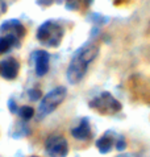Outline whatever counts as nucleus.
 Listing matches in <instances>:
<instances>
[{
	"mask_svg": "<svg viewBox=\"0 0 150 157\" xmlns=\"http://www.w3.org/2000/svg\"><path fill=\"white\" fill-rule=\"evenodd\" d=\"M118 135H116L113 131H107L104 135H101L99 137V140L96 141V148L100 153H109L113 148H116Z\"/></svg>",
	"mask_w": 150,
	"mask_h": 157,
	"instance_id": "nucleus-7",
	"label": "nucleus"
},
{
	"mask_svg": "<svg viewBox=\"0 0 150 157\" xmlns=\"http://www.w3.org/2000/svg\"><path fill=\"white\" fill-rule=\"evenodd\" d=\"M90 108L100 115H116L122 110V104L108 91H103L90 100Z\"/></svg>",
	"mask_w": 150,
	"mask_h": 157,
	"instance_id": "nucleus-2",
	"label": "nucleus"
},
{
	"mask_svg": "<svg viewBox=\"0 0 150 157\" xmlns=\"http://www.w3.org/2000/svg\"><path fill=\"white\" fill-rule=\"evenodd\" d=\"M71 135L74 136V139L81 141H87L90 140L92 136V131H91V125L90 121H88L87 117H83L77 127L71 129Z\"/></svg>",
	"mask_w": 150,
	"mask_h": 157,
	"instance_id": "nucleus-10",
	"label": "nucleus"
},
{
	"mask_svg": "<svg viewBox=\"0 0 150 157\" xmlns=\"http://www.w3.org/2000/svg\"><path fill=\"white\" fill-rule=\"evenodd\" d=\"M99 54V48L95 44H86L75 52L67 67V81L73 85H78L88 70V66Z\"/></svg>",
	"mask_w": 150,
	"mask_h": 157,
	"instance_id": "nucleus-1",
	"label": "nucleus"
},
{
	"mask_svg": "<svg viewBox=\"0 0 150 157\" xmlns=\"http://www.w3.org/2000/svg\"><path fill=\"white\" fill-rule=\"evenodd\" d=\"M0 32H2L3 36H8V37L13 38L16 42H19L21 38L24 37L25 28L23 27V24L19 23L17 20H9V21H6V23L2 25Z\"/></svg>",
	"mask_w": 150,
	"mask_h": 157,
	"instance_id": "nucleus-6",
	"label": "nucleus"
},
{
	"mask_svg": "<svg viewBox=\"0 0 150 157\" xmlns=\"http://www.w3.org/2000/svg\"><path fill=\"white\" fill-rule=\"evenodd\" d=\"M19 42H16L13 38L8 37V36H0V56L7 53L8 50L13 48L15 45H17Z\"/></svg>",
	"mask_w": 150,
	"mask_h": 157,
	"instance_id": "nucleus-12",
	"label": "nucleus"
},
{
	"mask_svg": "<svg viewBox=\"0 0 150 157\" xmlns=\"http://www.w3.org/2000/svg\"><path fill=\"white\" fill-rule=\"evenodd\" d=\"M45 151L49 157H66L69 155V143L62 135H50L45 141Z\"/></svg>",
	"mask_w": 150,
	"mask_h": 157,
	"instance_id": "nucleus-5",
	"label": "nucleus"
},
{
	"mask_svg": "<svg viewBox=\"0 0 150 157\" xmlns=\"http://www.w3.org/2000/svg\"><path fill=\"white\" fill-rule=\"evenodd\" d=\"M117 157H136L134 155H130V153H126V155H120V156H117Z\"/></svg>",
	"mask_w": 150,
	"mask_h": 157,
	"instance_id": "nucleus-17",
	"label": "nucleus"
},
{
	"mask_svg": "<svg viewBox=\"0 0 150 157\" xmlns=\"http://www.w3.org/2000/svg\"><path fill=\"white\" fill-rule=\"evenodd\" d=\"M66 95H67V90H66V87H63V86H58V87H55V89H53L50 93H47L45 97L41 99L39 106H38L37 115L39 119H43V117H46L47 115H50L59 104H62Z\"/></svg>",
	"mask_w": 150,
	"mask_h": 157,
	"instance_id": "nucleus-4",
	"label": "nucleus"
},
{
	"mask_svg": "<svg viewBox=\"0 0 150 157\" xmlns=\"http://www.w3.org/2000/svg\"><path fill=\"white\" fill-rule=\"evenodd\" d=\"M63 38V28L55 21H45L37 30V40L45 46L57 48Z\"/></svg>",
	"mask_w": 150,
	"mask_h": 157,
	"instance_id": "nucleus-3",
	"label": "nucleus"
},
{
	"mask_svg": "<svg viewBox=\"0 0 150 157\" xmlns=\"http://www.w3.org/2000/svg\"><path fill=\"white\" fill-rule=\"evenodd\" d=\"M125 148H126V141H125V139L122 137V136H118L117 143H116V149H117V151H124Z\"/></svg>",
	"mask_w": 150,
	"mask_h": 157,
	"instance_id": "nucleus-14",
	"label": "nucleus"
},
{
	"mask_svg": "<svg viewBox=\"0 0 150 157\" xmlns=\"http://www.w3.org/2000/svg\"><path fill=\"white\" fill-rule=\"evenodd\" d=\"M19 115H20L21 119L29 120V119H32V117L34 116V110L30 106H23L19 110Z\"/></svg>",
	"mask_w": 150,
	"mask_h": 157,
	"instance_id": "nucleus-13",
	"label": "nucleus"
},
{
	"mask_svg": "<svg viewBox=\"0 0 150 157\" xmlns=\"http://www.w3.org/2000/svg\"><path fill=\"white\" fill-rule=\"evenodd\" d=\"M53 2H54V0H38V3L42 4V6H50Z\"/></svg>",
	"mask_w": 150,
	"mask_h": 157,
	"instance_id": "nucleus-16",
	"label": "nucleus"
},
{
	"mask_svg": "<svg viewBox=\"0 0 150 157\" xmlns=\"http://www.w3.org/2000/svg\"><path fill=\"white\" fill-rule=\"evenodd\" d=\"M34 57V66H36V74L38 77H43L49 71V61L50 57L45 50H37L33 54Z\"/></svg>",
	"mask_w": 150,
	"mask_h": 157,
	"instance_id": "nucleus-9",
	"label": "nucleus"
},
{
	"mask_svg": "<svg viewBox=\"0 0 150 157\" xmlns=\"http://www.w3.org/2000/svg\"><path fill=\"white\" fill-rule=\"evenodd\" d=\"M20 70V65L15 58H7L0 62V75H2L4 79L12 81L15 79L19 74Z\"/></svg>",
	"mask_w": 150,
	"mask_h": 157,
	"instance_id": "nucleus-8",
	"label": "nucleus"
},
{
	"mask_svg": "<svg viewBox=\"0 0 150 157\" xmlns=\"http://www.w3.org/2000/svg\"><path fill=\"white\" fill-rule=\"evenodd\" d=\"M29 157H38V156H29Z\"/></svg>",
	"mask_w": 150,
	"mask_h": 157,
	"instance_id": "nucleus-18",
	"label": "nucleus"
},
{
	"mask_svg": "<svg viewBox=\"0 0 150 157\" xmlns=\"http://www.w3.org/2000/svg\"><path fill=\"white\" fill-rule=\"evenodd\" d=\"M29 98L32 99V100H37L41 98V90H38V89H33V90H29Z\"/></svg>",
	"mask_w": 150,
	"mask_h": 157,
	"instance_id": "nucleus-15",
	"label": "nucleus"
},
{
	"mask_svg": "<svg viewBox=\"0 0 150 157\" xmlns=\"http://www.w3.org/2000/svg\"><path fill=\"white\" fill-rule=\"evenodd\" d=\"M92 0H66V7L71 11L84 10L91 4Z\"/></svg>",
	"mask_w": 150,
	"mask_h": 157,
	"instance_id": "nucleus-11",
	"label": "nucleus"
}]
</instances>
